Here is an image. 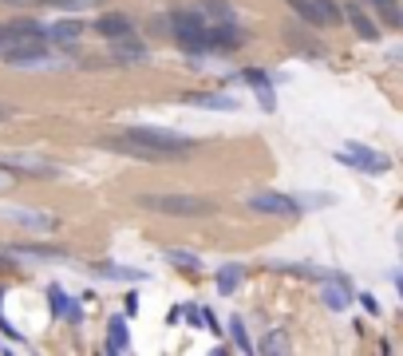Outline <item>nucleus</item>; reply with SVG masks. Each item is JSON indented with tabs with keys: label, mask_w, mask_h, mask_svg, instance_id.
Wrapping results in <instances>:
<instances>
[{
	"label": "nucleus",
	"mask_w": 403,
	"mask_h": 356,
	"mask_svg": "<svg viewBox=\"0 0 403 356\" xmlns=\"http://www.w3.org/2000/svg\"><path fill=\"white\" fill-rule=\"evenodd\" d=\"M123 139H131L139 147H150L162 159H182V155L194 150V139L178 135V131H166V127H127Z\"/></svg>",
	"instance_id": "obj_1"
},
{
	"label": "nucleus",
	"mask_w": 403,
	"mask_h": 356,
	"mask_svg": "<svg viewBox=\"0 0 403 356\" xmlns=\"http://www.w3.org/2000/svg\"><path fill=\"white\" fill-rule=\"evenodd\" d=\"M139 206L155 210V214H174V218H206L214 210L206 198H194V194H143Z\"/></svg>",
	"instance_id": "obj_2"
},
{
	"label": "nucleus",
	"mask_w": 403,
	"mask_h": 356,
	"mask_svg": "<svg viewBox=\"0 0 403 356\" xmlns=\"http://www.w3.org/2000/svg\"><path fill=\"white\" fill-rule=\"evenodd\" d=\"M206 28H210V16H202V13H174L171 16L174 40L186 52H194V56H206Z\"/></svg>",
	"instance_id": "obj_3"
},
{
	"label": "nucleus",
	"mask_w": 403,
	"mask_h": 356,
	"mask_svg": "<svg viewBox=\"0 0 403 356\" xmlns=\"http://www.w3.org/2000/svg\"><path fill=\"white\" fill-rule=\"evenodd\" d=\"M336 159H340L344 167L364 171V174H388V171H391V159H388V155H384V150L364 147V143H344V147L336 150Z\"/></svg>",
	"instance_id": "obj_4"
},
{
	"label": "nucleus",
	"mask_w": 403,
	"mask_h": 356,
	"mask_svg": "<svg viewBox=\"0 0 403 356\" xmlns=\"http://www.w3.org/2000/svg\"><path fill=\"white\" fill-rule=\"evenodd\" d=\"M249 206L257 210V214H281V218H297L301 214V202L297 198H289V194H273V190H261V194H253V202Z\"/></svg>",
	"instance_id": "obj_5"
},
{
	"label": "nucleus",
	"mask_w": 403,
	"mask_h": 356,
	"mask_svg": "<svg viewBox=\"0 0 403 356\" xmlns=\"http://www.w3.org/2000/svg\"><path fill=\"white\" fill-rule=\"evenodd\" d=\"M340 13H344V20L352 24V32H356L360 40H379V24L372 20V16H368V8H364V4H356V0H348V4H344Z\"/></svg>",
	"instance_id": "obj_6"
},
{
	"label": "nucleus",
	"mask_w": 403,
	"mask_h": 356,
	"mask_svg": "<svg viewBox=\"0 0 403 356\" xmlns=\"http://www.w3.org/2000/svg\"><path fill=\"white\" fill-rule=\"evenodd\" d=\"M320 277H324V293H320L324 305L336 309V313L352 305V285H348V277H336V273H320Z\"/></svg>",
	"instance_id": "obj_7"
},
{
	"label": "nucleus",
	"mask_w": 403,
	"mask_h": 356,
	"mask_svg": "<svg viewBox=\"0 0 403 356\" xmlns=\"http://www.w3.org/2000/svg\"><path fill=\"white\" fill-rule=\"evenodd\" d=\"M0 40H44V24L40 20H32V16H16V20H8V24L0 28Z\"/></svg>",
	"instance_id": "obj_8"
},
{
	"label": "nucleus",
	"mask_w": 403,
	"mask_h": 356,
	"mask_svg": "<svg viewBox=\"0 0 403 356\" xmlns=\"http://www.w3.org/2000/svg\"><path fill=\"white\" fill-rule=\"evenodd\" d=\"M0 171H24L32 178H52L56 167L52 162H40V159H28V155H8V159H0Z\"/></svg>",
	"instance_id": "obj_9"
},
{
	"label": "nucleus",
	"mask_w": 403,
	"mask_h": 356,
	"mask_svg": "<svg viewBox=\"0 0 403 356\" xmlns=\"http://www.w3.org/2000/svg\"><path fill=\"white\" fill-rule=\"evenodd\" d=\"M242 84H249L257 91V99H261V107L273 111V79H269V72H261V68H245L242 75H237Z\"/></svg>",
	"instance_id": "obj_10"
},
{
	"label": "nucleus",
	"mask_w": 403,
	"mask_h": 356,
	"mask_svg": "<svg viewBox=\"0 0 403 356\" xmlns=\"http://www.w3.org/2000/svg\"><path fill=\"white\" fill-rule=\"evenodd\" d=\"M95 32H99V36H107V40H123V36H134V24H131V16L107 13V16H99Z\"/></svg>",
	"instance_id": "obj_11"
},
{
	"label": "nucleus",
	"mask_w": 403,
	"mask_h": 356,
	"mask_svg": "<svg viewBox=\"0 0 403 356\" xmlns=\"http://www.w3.org/2000/svg\"><path fill=\"white\" fill-rule=\"evenodd\" d=\"M48 297H52V313H56V317H63V320H72V325H79V317H84V305H79V301H72V297L63 293L60 285H52Z\"/></svg>",
	"instance_id": "obj_12"
},
{
	"label": "nucleus",
	"mask_w": 403,
	"mask_h": 356,
	"mask_svg": "<svg viewBox=\"0 0 403 356\" xmlns=\"http://www.w3.org/2000/svg\"><path fill=\"white\" fill-rule=\"evenodd\" d=\"M84 20H56V24L52 28H44V40H52V44H56V48H60V44H75V40L84 36Z\"/></svg>",
	"instance_id": "obj_13"
},
{
	"label": "nucleus",
	"mask_w": 403,
	"mask_h": 356,
	"mask_svg": "<svg viewBox=\"0 0 403 356\" xmlns=\"http://www.w3.org/2000/svg\"><path fill=\"white\" fill-rule=\"evenodd\" d=\"M182 103H194V107H214V111H233V107H237V99L221 95V91H190V95H182Z\"/></svg>",
	"instance_id": "obj_14"
},
{
	"label": "nucleus",
	"mask_w": 403,
	"mask_h": 356,
	"mask_svg": "<svg viewBox=\"0 0 403 356\" xmlns=\"http://www.w3.org/2000/svg\"><path fill=\"white\" fill-rule=\"evenodd\" d=\"M4 218L16 222V226H24V230H40V233H52V230H56V218H48V214H28V210H4Z\"/></svg>",
	"instance_id": "obj_15"
},
{
	"label": "nucleus",
	"mask_w": 403,
	"mask_h": 356,
	"mask_svg": "<svg viewBox=\"0 0 403 356\" xmlns=\"http://www.w3.org/2000/svg\"><path fill=\"white\" fill-rule=\"evenodd\" d=\"M368 8L384 20L388 28H400L403 24V13H400V0H368Z\"/></svg>",
	"instance_id": "obj_16"
},
{
	"label": "nucleus",
	"mask_w": 403,
	"mask_h": 356,
	"mask_svg": "<svg viewBox=\"0 0 403 356\" xmlns=\"http://www.w3.org/2000/svg\"><path fill=\"white\" fill-rule=\"evenodd\" d=\"M131 348V336H127V320L115 317L107 325V353H127Z\"/></svg>",
	"instance_id": "obj_17"
},
{
	"label": "nucleus",
	"mask_w": 403,
	"mask_h": 356,
	"mask_svg": "<svg viewBox=\"0 0 403 356\" xmlns=\"http://www.w3.org/2000/svg\"><path fill=\"white\" fill-rule=\"evenodd\" d=\"M99 0H36V8H56V13H87Z\"/></svg>",
	"instance_id": "obj_18"
},
{
	"label": "nucleus",
	"mask_w": 403,
	"mask_h": 356,
	"mask_svg": "<svg viewBox=\"0 0 403 356\" xmlns=\"http://www.w3.org/2000/svg\"><path fill=\"white\" fill-rule=\"evenodd\" d=\"M285 4H289V8H293L305 24H324V16L317 13V4H313V0H285Z\"/></svg>",
	"instance_id": "obj_19"
},
{
	"label": "nucleus",
	"mask_w": 403,
	"mask_h": 356,
	"mask_svg": "<svg viewBox=\"0 0 403 356\" xmlns=\"http://www.w3.org/2000/svg\"><path fill=\"white\" fill-rule=\"evenodd\" d=\"M99 273L111 277V281H143V270H123V265H111V261H103Z\"/></svg>",
	"instance_id": "obj_20"
},
{
	"label": "nucleus",
	"mask_w": 403,
	"mask_h": 356,
	"mask_svg": "<svg viewBox=\"0 0 403 356\" xmlns=\"http://www.w3.org/2000/svg\"><path fill=\"white\" fill-rule=\"evenodd\" d=\"M16 254H28V258H56V261L68 258V249H60V246H16Z\"/></svg>",
	"instance_id": "obj_21"
},
{
	"label": "nucleus",
	"mask_w": 403,
	"mask_h": 356,
	"mask_svg": "<svg viewBox=\"0 0 403 356\" xmlns=\"http://www.w3.org/2000/svg\"><path fill=\"white\" fill-rule=\"evenodd\" d=\"M237 281H242V265H226V270H218V293H233Z\"/></svg>",
	"instance_id": "obj_22"
},
{
	"label": "nucleus",
	"mask_w": 403,
	"mask_h": 356,
	"mask_svg": "<svg viewBox=\"0 0 403 356\" xmlns=\"http://www.w3.org/2000/svg\"><path fill=\"white\" fill-rule=\"evenodd\" d=\"M166 258H171L174 265H186V270H202V261H198L194 254H186V249H166Z\"/></svg>",
	"instance_id": "obj_23"
},
{
	"label": "nucleus",
	"mask_w": 403,
	"mask_h": 356,
	"mask_svg": "<svg viewBox=\"0 0 403 356\" xmlns=\"http://www.w3.org/2000/svg\"><path fill=\"white\" fill-rule=\"evenodd\" d=\"M230 332H233V341H237V348H245V353L253 348V344H249V336H245V320H242V317L230 320Z\"/></svg>",
	"instance_id": "obj_24"
},
{
	"label": "nucleus",
	"mask_w": 403,
	"mask_h": 356,
	"mask_svg": "<svg viewBox=\"0 0 403 356\" xmlns=\"http://www.w3.org/2000/svg\"><path fill=\"white\" fill-rule=\"evenodd\" d=\"M261 348H265V353H285V348H289V344H285L281 336H277V332H273V336H269V341L261 344Z\"/></svg>",
	"instance_id": "obj_25"
},
{
	"label": "nucleus",
	"mask_w": 403,
	"mask_h": 356,
	"mask_svg": "<svg viewBox=\"0 0 403 356\" xmlns=\"http://www.w3.org/2000/svg\"><path fill=\"white\" fill-rule=\"evenodd\" d=\"M360 305H364L368 313H379V305H376V297H360Z\"/></svg>",
	"instance_id": "obj_26"
},
{
	"label": "nucleus",
	"mask_w": 403,
	"mask_h": 356,
	"mask_svg": "<svg viewBox=\"0 0 403 356\" xmlns=\"http://www.w3.org/2000/svg\"><path fill=\"white\" fill-rule=\"evenodd\" d=\"M4 186H8V174H4V171H0V190H4Z\"/></svg>",
	"instance_id": "obj_27"
},
{
	"label": "nucleus",
	"mask_w": 403,
	"mask_h": 356,
	"mask_svg": "<svg viewBox=\"0 0 403 356\" xmlns=\"http://www.w3.org/2000/svg\"><path fill=\"white\" fill-rule=\"evenodd\" d=\"M4 115H8V107H0V119H4Z\"/></svg>",
	"instance_id": "obj_28"
},
{
	"label": "nucleus",
	"mask_w": 403,
	"mask_h": 356,
	"mask_svg": "<svg viewBox=\"0 0 403 356\" xmlns=\"http://www.w3.org/2000/svg\"><path fill=\"white\" fill-rule=\"evenodd\" d=\"M0 48H4V40H0Z\"/></svg>",
	"instance_id": "obj_29"
},
{
	"label": "nucleus",
	"mask_w": 403,
	"mask_h": 356,
	"mask_svg": "<svg viewBox=\"0 0 403 356\" xmlns=\"http://www.w3.org/2000/svg\"><path fill=\"white\" fill-rule=\"evenodd\" d=\"M0 265H4V258H0Z\"/></svg>",
	"instance_id": "obj_30"
}]
</instances>
